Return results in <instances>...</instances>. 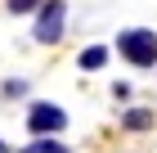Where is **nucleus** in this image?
I'll return each instance as SVG.
<instances>
[{"label":"nucleus","instance_id":"7","mask_svg":"<svg viewBox=\"0 0 157 153\" xmlns=\"http://www.w3.org/2000/svg\"><path fill=\"white\" fill-rule=\"evenodd\" d=\"M40 0H9V14H32Z\"/></svg>","mask_w":157,"mask_h":153},{"label":"nucleus","instance_id":"9","mask_svg":"<svg viewBox=\"0 0 157 153\" xmlns=\"http://www.w3.org/2000/svg\"><path fill=\"white\" fill-rule=\"evenodd\" d=\"M0 153H9V149H5V140H0Z\"/></svg>","mask_w":157,"mask_h":153},{"label":"nucleus","instance_id":"4","mask_svg":"<svg viewBox=\"0 0 157 153\" xmlns=\"http://www.w3.org/2000/svg\"><path fill=\"white\" fill-rule=\"evenodd\" d=\"M103 63H108V50H103V45L81 50V68H103Z\"/></svg>","mask_w":157,"mask_h":153},{"label":"nucleus","instance_id":"3","mask_svg":"<svg viewBox=\"0 0 157 153\" xmlns=\"http://www.w3.org/2000/svg\"><path fill=\"white\" fill-rule=\"evenodd\" d=\"M63 122L67 117H63L59 104H32V113H27V126L36 131V135H45V131L54 135V131H63Z\"/></svg>","mask_w":157,"mask_h":153},{"label":"nucleus","instance_id":"2","mask_svg":"<svg viewBox=\"0 0 157 153\" xmlns=\"http://www.w3.org/2000/svg\"><path fill=\"white\" fill-rule=\"evenodd\" d=\"M36 9H40V18H36V41H40V45H54V41L63 36L67 5H63V0H40Z\"/></svg>","mask_w":157,"mask_h":153},{"label":"nucleus","instance_id":"1","mask_svg":"<svg viewBox=\"0 0 157 153\" xmlns=\"http://www.w3.org/2000/svg\"><path fill=\"white\" fill-rule=\"evenodd\" d=\"M117 50H121V59H130L135 68H153V63H157V32L130 27V32L117 36Z\"/></svg>","mask_w":157,"mask_h":153},{"label":"nucleus","instance_id":"8","mask_svg":"<svg viewBox=\"0 0 157 153\" xmlns=\"http://www.w3.org/2000/svg\"><path fill=\"white\" fill-rule=\"evenodd\" d=\"M5 95H9V99L13 95H27V81H5Z\"/></svg>","mask_w":157,"mask_h":153},{"label":"nucleus","instance_id":"5","mask_svg":"<svg viewBox=\"0 0 157 153\" xmlns=\"http://www.w3.org/2000/svg\"><path fill=\"white\" fill-rule=\"evenodd\" d=\"M121 122H126V131H148V126H153V113H144V108H135V113H126Z\"/></svg>","mask_w":157,"mask_h":153},{"label":"nucleus","instance_id":"6","mask_svg":"<svg viewBox=\"0 0 157 153\" xmlns=\"http://www.w3.org/2000/svg\"><path fill=\"white\" fill-rule=\"evenodd\" d=\"M23 153H67L63 144H54V140H36L32 149H23Z\"/></svg>","mask_w":157,"mask_h":153}]
</instances>
